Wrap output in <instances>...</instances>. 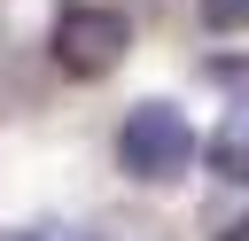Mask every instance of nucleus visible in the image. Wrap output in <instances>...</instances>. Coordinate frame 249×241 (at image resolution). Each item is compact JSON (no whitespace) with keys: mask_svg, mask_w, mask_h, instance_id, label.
Here are the masks:
<instances>
[{"mask_svg":"<svg viewBox=\"0 0 249 241\" xmlns=\"http://www.w3.org/2000/svg\"><path fill=\"white\" fill-rule=\"evenodd\" d=\"M47 47H54V70H62V78L93 86V78H109V70L132 54V16L109 8V0H62Z\"/></svg>","mask_w":249,"mask_h":241,"instance_id":"obj_1","label":"nucleus"},{"mask_svg":"<svg viewBox=\"0 0 249 241\" xmlns=\"http://www.w3.org/2000/svg\"><path fill=\"white\" fill-rule=\"evenodd\" d=\"M187 163H195V124L171 101H132L117 124V171L132 187H171Z\"/></svg>","mask_w":249,"mask_h":241,"instance_id":"obj_2","label":"nucleus"},{"mask_svg":"<svg viewBox=\"0 0 249 241\" xmlns=\"http://www.w3.org/2000/svg\"><path fill=\"white\" fill-rule=\"evenodd\" d=\"M202 163H210L226 187H249V93L218 117V132L202 140Z\"/></svg>","mask_w":249,"mask_h":241,"instance_id":"obj_3","label":"nucleus"},{"mask_svg":"<svg viewBox=\"0 0 249 241\" xmlns=\"http://www.w3.org/2000/svg\"><path fill=\"white\" fill-rule=\"evenodd\" d=\"M195 8H202L210 31H241V23H249V0H195Z\"/></svg>","mask_w":249,"mask_h":241,"instance_id":"obj_4","label":"nucleus"},{"mask_svg":"<svg viewBox=\"0 0 249 241\" xmlns=\"http://www.w3.org/2000/svg\"><path fill=\"white\" fill-rule=\"evenodd\" d=\"M8 241H93L86 225H62V218H39V225H23V233H8Z\"/></svg>","mask_w":249,"mask_h":241,"instance_id":"obj_5","label":"nucleus"},{"mask_svg":"<svg viewBox=\"0 0 249 241\" xmlns=\"http://www.w3.org/2000/svg\"><path fill=\"white\" fill-rule=\"evenodd\" d=\"M210 241H249V218H233L226 233H210Z\"/></svg>","mask_w":249,"mask_h":241,"instance_id":"obj_6","label":"nucleus"}]
</instances>
